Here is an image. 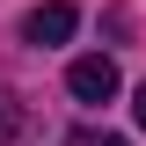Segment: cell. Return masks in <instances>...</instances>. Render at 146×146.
<instances>
[{"label": "cell", "mask_w": 146, "mask_h": 146, "mask_svg": "<svg viewBox=\"0 0 146 146\" xmlns=\"http://www.w3.org/2000/svg\"><path fill=\"white\" fill-rule=\"evenodd\" d=\"M80 146H124V139H80Z\"/></svg>", "instance_id": "277c9868"}, {"label": "cell", "mask_w": 146, "mask_h": 146, "mask_svg": "<svg viewBox=\"0 0 146 146\" xmlns=\"http://www.w3.org/2000/svg\"><path fill=\"white\" fill-rule=\"evenodd\" d=\"M15 131H22V110L0 95V146H15Z\"/></svg>", "instance_id": "3957f363"}, {"label": "cell", "mask_w": 146, "mask_h": 146, "mask_svg": "<svg viewBox=\"0 0 146 146\" xmlns=\"http://www.w3.org/2000/svg\"><path fill=\"white\" fill-rule=\"evenodd\" d=\"M131 110H139V124H146V88H139V102H131Z\"/></svg>", "instance_id": "5b68a950"}, {"label": "cell", "mask_w": 146, "mask_h": 146, "mask_svg": "<svg viewBox=\"0 0 146 146\" xmlns=\"http://www.w3.org/2000/svg\"><path fill=\"white\" fill-rule=\"evenodd\" d=\"M73 0H44V7H29V15H22V36H29V44H66L73 36Z\"/></svg>", "instance_id": "7a4b0ae2"}, {"label": "cell", "mask_w": 146, "mask_h": 146, "mask_svg": "<svg viewBox=\"0 0 146 146\" xmlns=\"http://www.w3.org/2000/svg\"><path fill=\"white\" fill-rule=\"evenodd\" d=\"M66 88L80 95V102H110V95H117V58H73Z\"/></svg>", "instance_id": "6da1fadb"}]
</instances>
